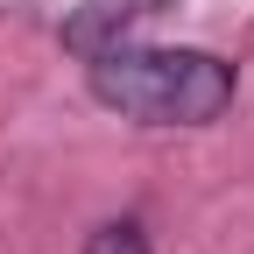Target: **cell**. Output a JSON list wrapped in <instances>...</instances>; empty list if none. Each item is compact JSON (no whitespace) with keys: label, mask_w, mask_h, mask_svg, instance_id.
I'll return each instance as SVG.
<instances>
[{"label":"cell","mask_w":254,"mask_h":254,"mask_svg":"<svg viewBox=\"0 0 254 254\" xmlns=\"http://www.w3.org/2000/svg\"><path fill=\"white\" fill-rule=\"evenodd\" d=\"M92 64V99L141 127H212L233 106L240 71L212 50H155V43H106Z\"/></svg>","instance_id":"obj_1"},{"label":"cell","mask_w":254,"mask_h":254,"mask_svg":"<svg viewBox=\"0 0 254 254\" xmlns=\"http://www.w3.org/2000/svg\"><path fill=\"white\" fill-rule=\"evenodd\" d=\"M85 254H148V226L141 219H106V226H92Z\"/></svg>","instance_id":"obj_2"}]
</instances>
